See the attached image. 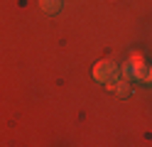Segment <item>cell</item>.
I'll return each mask as SVG.
<instances>
[{"mask_svg": "<svg viewBox=\"0 0 152 147\" xmlns=\"http://www.w3.org/2000/svg\"><path fill=\"white\" fill-rule=\"evenodd\" d=\"M118 76H120V66L115 61H110V59H103V61H98L93 66V78H96L98 83H110V81H115Z\"/></svg>", "mask_w": 152, "mask_h": 147, "instance_id": "obj_1", "label": "cell"}, {"mask_svg": "<svg viewBox=\"0 0 152 147\" xmlns=\"http://www.w3.org/2000/svg\"><path fill=\"white\" fill-rule=\"evenodd\" d=\"M132 76H135L137 81H142V83H152V69L145 61L137 64V66H132Z\"/></svg>", "mask_w": 152, "mask_h": 147, "instance_id": "obj_2", "label": "cell"}, {"mask_svg": "<svg viewBox=\"0 0 152 147\" xmlns=\"http://www.w3.org/2000/svg\"><path fill=\"white\" fill-rule=\"evenodd\" d=\"M110 91H115L118 96H128L130 93V81L128 78H115V81H110V83H106Z\"/></svg>", "mask_w": 152, "mask_h": 147, "instance_id": "obj_3", "label": "cell"}, {"mask_svg": "<svg viewBox=\"0 0 152 147\" xmlns=\"http://www.w3.org/2000/svg\"><path fill=\"white\" fill-rule=\"evenodd\" d=\"M39 5L44 12H59L61 10V0H39Z\"/></svg>", "mask_w": 152, "mask_h": 147, "instance_id": "obj_4", "label": "cell"}]
</instances>
